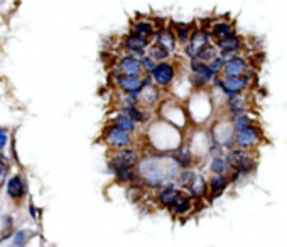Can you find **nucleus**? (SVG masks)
<instances>
[{
    "label": "nucleus",
    "mask_w": 287,
    "mask_h": 247,
    "mask_svg": "<svg viewBox=\"0 0 287 247\" xmlns=\"http://www.w3.org/2000/svg\"><path fill=\"white\" fill-rule=\"evenodd\" d=\"M135 169L140 185L152 191L174 185L181 171L169 154H157V152H147L140 157Z\"/></svg>",
    "instance_id": "f257e3e1"
},
{
    "label": "nucleus",
    "mask_w": 287,
    "mask_h": 247,
    "mask_svg": "<svg viewBox=\"0 0 287 247\" xmlns=\"http://www.w3.org/2000/svg\"><path fill=\"white\" fill-rule=\"evenodd\" d=\"M140 157H142V154L135 146L112 151L108 159H106V169L112 171L115 168H137Z\"/></svg>",
    "instance_id": "f03ea898"
},
{
    "label": "nucleus",
    "mask_w": 287,
    "mask_h": 247,
    "mask_svg": "<svg viewBox=\"0 0 287 247\" xmlns=\"http://www.w3.org/2000/svg\"><path fill=\"white\" fill-rule=\"evenodd\" d=\"M3 191L5 197L14 203H22L29 195V185L25 176L20 171L10 173V176L7 178L5 185H3Z\"/></svg>",
    "instance_id": "7ed1b4c3"
},
{
    "label": "nucleus",
    "mask_w": 287,
    "mask_h": 247,
    "mask_svg": "<svg viewBox=\"0 0 287 247\" xmlns=\"http://www.w3.org/2000/svg\"><path fill=\"white\" fill-rule=\"evenodd\" d=\"M103 140H105L106 146L110 147V151H118V149L132 147L135 142L134 134H128V132L118 129V127L112 125V124H108V125L105 127Z\"/></svg>",
    "instance_id": "20e7f679"
},
{
    "label": "nucleus",
    "mask_w": 287,
    "mask_h": 247,
    "mask_svg": "<svg viewBox=\"0 0 287 247\" xmlns=\"http://www.w3.org/2000/svg\"><path fill=\"white\" fill-rule=\"evenodd\" d=\"M161 88L156 87L151 78V75H144V87L142 90L137 95V100H139V105L145 110L156 109L157 105L161 104Z\"/></svg>",
    "instance_id": "39448f33"
},
{
    "label": "nucleus",
    "mask_w": 287,
    "mask_h": 247,
    "mask_svg": "<svg viewBox=\"0 0 287 247\" xmlns=\"http://www.w3.org/2000/svg\"><path fill=\"white\" fill-rule=\"evenodd\" d=\"M115 83H117L118 90L122 93H127V95H134L137 97L139 92L142 90L144 87V75L142 76H132V75H120L117 70H115Z\"/></svg>",
    "instance_id": "423d86ee"
},
{
    "label": "nucleus",
    "mask_w": 287,
    "mask_h": 247,
    "mask_svg": "<svg viewBox=\"0 0 287 247\" xmlns=\"http://www.w3.org/2000/svg\"><path fill=\"white\" fill-rule=\"evenodd\" d=\"M174 76H176V68L171 65L169 61L157 63V66L154 68V71L151 73L154 85L159 88H168L169 85L174 82Z\"/></svg>",
    "instance_id": "0eeeda50"
},
{
    "label": "nucleus",
    "mask_w": 287,
    "mask_h": 247,
    "mask_svg": "<svg viewBox=\"0 0 287 247\" xmlns=\"http://www.w3.org/2000/svg\"><path fill=\"white\" fill-rule=\"evenodd\" d=\"M184 191L181 188H178L176 185H169V186H164V188L154 191V203H156L159 208H164V210H169L171 207L176 203Z\"/></svg>",
    "instance_id": "6e6552de"
},
{
    "label": "nucleus",
    "mask_w": 287,
    "mask_h": 247,
    "mask_svg": "<svg viewBox=\"0 0 287 247\" xmlns=\"http://www.w3.org/2000/svg\"><path fill=\"white\" fill-rule=\"evenodd\" d=\"M226 161H228V164L231 168L238 169V173H247L254 168V159H252V156L248 154L247 151H243V149H235V151H231L228 157H226Z\"/></svg>",
    "instance_id": "1a4fd4ad"
},
{
    "label": "nucleus",
    "mask_w": 287,
    "mask_h": 247,
    "mask_svg": "<svg viewBox=\"0 0 287 247\" xmlns=\"http://www.w3.org/2000/svg\"><path fill=\"white\" fill-rule=\"evenodd\" d=\"M208 44H209V37H208L206 32L204 31L192 32L190 41H188V44H186V54L191 58V61H192V59H196V56L199 54V51L206 48Z\"/></svg>",
    "instance_id": "9d476101"
},
{
    "label": "nucleus",
    "mask_w": 287,
    "mask_h": 247,
    "mask_svg": "<svg viewBox=\"0 0 287 247\" xmlns=\"http://www.w3.org/2000/svg\"><path fill=\"white\" fill-rule=\"evenodd\" d=\"M191 71H192V82L196 85H199V87L209 83L213 78H215V75H213V71L209 70V66L206 63H201L198 59H192L191 61Z\"/></svg>",
    "instance_id": "9b49d317"
},
{
    "label": "nucleus",
    "mask_w": 287,
    "mask_h": 247,
    "mask_svg": "<svg viewBox=\"0 0 287 247\" xmlns=\"http://www.w3.org/2000/svg\"><path fill=\"white\" fill-rule=\"evenodd\" d=\"M115 70L118 71L120 75H132V76H142V66H140V59L132 58L125 54L118 59Z\"/></svg>",
    "instance_id": "f8f14e48"
},
{
    "label": "nucleus",
    "mask_w": 287,
    "mask_h": 247,
    "mask_svg": "<svg viewBox=\"0 0 287 247\" xmlns=\"http://www.w3.org/2000/svg\"><path fill=\"white\" fill-rule=\"evenodd\" d=\"M110 173H112L113 180L122 186H132L139 183V176H137L135 168H115Z\"/></svg>",
    "instance_id": "ddd939ff"
},
{
    "label": "nucleus",
    "mask_w": 287,
    "mask_h": 247,
    "mask_svg": "<svg viewBox=\"0 0 287 247\" xmlns=\"http://www.w3.org/2000/svg\"><path fill=\"white\" fill-rule=\"evenodd\" d=\"M220 87L223 88L226 95H238L247 87V78H243V76H225L223 80H220Z\"/></svg>",
    "instance_id": "4468645a"
},
{
    "label": "nucleus",
    "mask_w": 287,
    "mask_h": 247,
    "mask_svg": "<svg viewBox=\"0 0 287 247\" xmlns=\"http://www.w3.org/2000/svg\"><path fill=\"white\" fill-rule=\"evenodd\" d=\"M184 193H186L188 197L192 198V200H199V198L206 197V195H208V181L204 180V176L196 174L194 180L191 181V185L184 190Z\"/></svg>",
    "instance_id": "2eb2a0df"
},
{
    "label": "nucleus",
    "mask_w": 287,
    "mask_h": 247,
    "mask_svg": "<svg viewBox=\"0 0 287 247\" xmlns=\"http://www.w3.org/2000/svg\"><path fill=\"white\" fill-rule=\"evenodd\" d=\"M173 157V161L176 163L179 169H191L192 161H194V156H192V151L186 146H179L174 152L169 154Z\"/></svg>",
    "instance_id": "dca6fc26"
},
{
    "label": "nucleus",
    "mask_w": 287,
    "mask_h": 247,
    "mask_svg": "<svg viewBox=\"0 0 287 247\" xmlns=\"http://www.w3.org/2000/svg\"><path fill=\"white\" fill-rule=\"evenodd\" d=\"M32 237H34V229L19 227V229H15L14 234H12L8 247H29Z\"/></svg>",
    "instance_id": "f3484780"
},
{
    "label": "nucleus",
    "mask_w": 287,
    "mask_h": 247,
    "mask_svg": "<svg viewBox=\"0 0 287 247\" xmlns=\"http://www.w3.org/2000/svg\"><path fill=\"white\" fill-rule=\"evenodd\" d=\"M110 124L115 125V127H118V129L128 132V134H135L137 129H139V125H137V124L132 121L128 116H125L123 112H120V110L112 116V119H110Z\"/></svg>",
    "instance_id": "a211bd4d"
},
{
    "label": "nucleus",
    "mask_w": 287,
    "mask_h": 247,
    "mask_svg": "<svg viewBox=\"0 0 287 247\" xmlns=\"http://www.w3.org/2000/svg\"><path fill=\"white\" fill-rule=\"evenodd\" d=\"M257 140H259V132H257L254 127H248L245 130L237 132V135H235V142H237V146L242 149H248V147L255 146Z\"/></svg>",
    "instance_id": "6ab92c4d"
},
{
    "label": "nucleus",
    "mask_w": 287,
    "mask_h": 247,
    "mask_svg": "<svg viewBox=\"0 0 287 247\" xmlns=\"http://www.w3.org/2000/svg\"><path fill=\"white\" fill-rule=\"evenodd\" d=\"M192 210V198L188 197L186 193H183L181 197L176 200V203L169 208V212L173 214L176 219H181V217H186Z\"/></svg>",
    "instance_id": "aec40b11"
},
{
    "label": "nucleus",
    "mask_w": 287,
    "mask_h": 247,
    "mask_svg": "<svg viewBox=\"0 0 287 247\" xmlns=\"http://www.w3.org/2000/svg\"><path fill=\"white\" fill-rule=\"evenodd\" d=\"M15 220L10 214L0 215V242L10 241L12 234L15 231Z\"/></svg>",
    "instance_id": "412c9836"
},
{
    "label": "nucleus",
    "mask_w": 287,
    "mask_h": 247,
    "mask_svg": "<svg viewBox=\"0 0 287 247\" xmlns=\"http://www.w3.org/2000/svg\"><path fill=\"white\" fill-rule=\"evenodd\" d=\"M245 68L247 65L242 58H230L223 63V70L221 71L225 73V76H242Z\"/></svg>",
    "instance_id": "4be33fe9"
},
{
    "label": "nucleus",
    "mask_w": 287,
    "mask_h": 247,
    "mask_svg": "<svg viewBox=\"0 0 287 247\" xmlns=\"http://www.w3.org/2000/svg\"><path fill=\"white\" fill-rule=\"evenodd\" d=\"M122 112L130 117L137 125H144V124L151 122V110H145V109L140 107V105H137V107H130L127 110H122Z\"/></svg>",
    "instance_id": "5701e85b"
},
{
    "label": "nucleus",
    "mask_w": 287,
    "mask_h": 247,
    "mask_svg": "<svg viewBox=\"0 0 287 247\" xmlns=\"http://www.w3.org/2000/svg\"><path fill=\"white\" fill-rule=\"evenodd\" d=\"M226 186H228V180L225 174H213L208 181V193H211V197H220Z\"/></svg>",
    "instance_id": "b1692460"
},
{
    "label": "nucleus",
    "mask_w": 287,
    "mask_h": 247,
    "mask_svg": "<svg viewBox=\"0 0 287 247\" xmlns=\"http://www.w3.org/2000/svg\"><path fill=\"white\" fill-rule=\"evenodd\" d=\"M156 44H159L164 49H168L169 53H173V51L176 49L174 32H171L169 29H161V31H156Z\"/></svg>",
    "instance_id": "393cba45"
},
{
    "label": "nucleus",
    "mask_w": 287,
    "mask_h": 247,
    "mask_svg": "<svg viewBox=\"0 0 287 247\" xmlns=\"http://www.w3.org/2000/svg\"><path fill=\"white\" fill-rule=\"evenodd\" d=\"M218 48L221 49V58L225 59V56L235 53V51L240 48V39L237 36L231 34V36H226V37H223V39L218 41Z\"/></svg>",
    "instance_id": "a878e982"
},
{
    "label": "nucleus",
    "mask_w": 287,
    "mask_h": 247,
    "mask_svg": "<svg viewBox=\"0 0 287 247\" xmlns=\"http://www.w3.org/2000/svg\"><path fill=\"white\" fill-rule=\"evenodd\" d=\"M145 54H147L149 58H152L156 63H162V61H168V58L171 56V53L168 49H164L162 46L159 44H149V48L145 49Z\"/></svg>",
    "instance_id": "bb28decb"
},
{
    "label": "nucleus",
    "mask_w": 287,
    "mask_h": 247,
    "mask_svg": "<svg viewBox=\"0 0 287 247\" xmlns=\"http://www.w3.org/2000/svg\"><path fill=\"white\" fill-rule=\"evenodd\" d=\"M132 34L144 37V39H149V37L156 36V29H154V25H152L151 22H145V20H139L137 24H134Z\"/></svg>",
    "instance_id": "cd10ccee"
},
{
    "label": "nucleus",
    "mask_w": 287,
    "mask_h": 247,
    "mask_svg": "<svg viewBox=\"0 0 287 247\" xmlns=\"http://www.w3.org/2000/svg\"><path fill=\"white\" fill-rule=\"evenodd\" d=\"M196 174H198V173H196L194 169H181V171H179V174H178V178H176L174 185L184 191V190L188 188V186L191 185V181L194 180Z\"/></svg>",
    "instance_id": "c85d7f7f"
},
{
    "label": "nucleus",
    "mask_w": 287,
    "mask_h": 247,
    "mask_svg": "<svg viewBox=\"0 0 287 247\" xmlns=\"http://www.w3.org/2000/svg\"><path fill=\"white\" fill-rule=\"evenodd\" d=\"M230 164L226 161V157L223 156H213L211 157V163H209V171L213 174H225L228 171Z\"/></svg>",
    "instance_id": "c756f323"
},
{
    "label": "nucleus",
    "mask_w": 287,
    "mask_h": 247,
    "mask_svg": "<svg viewBox=\"0 0 287 247\" xmlns=\"http://www.w3.org/2000/svg\"><path fill=\"white\" fill-rule=\"evenodd\" d=\"M10 173H12L10 159H8L3 152H0V188L5 185V181H7V178L10 176Z\"/></svg>",
    "instance_id": "7c9ffc66"
},
{
    "label": "nucleus",
    "mask_w": 287,
    "mask_h": 247,
    "mask_svg": "<svg viewBox=\"0 0 287 247\" xmlns=\"http://www.w3.org/2000/svg\"><path fill=\"white\" fill-rule=\"evenodd\" d=\"M211 34L215 37H218V41H220V39H223V37H226V36H231V25L225 24V22H218V24L213 25Z\"/></svg>",
    "instance_id": "2f4dec72"
},
{
    "label": "nucleus",
    "mask_w": 287,
    "mask_h": 247,
    "mask_svg": "<svg viewBox=\"0 0 287 247\" xmlns=\"http://www.w3.org/2000/svg\"><path fill=\"white\" fill-rule=\"evenodd\" d=\"M218 56V53H216V48H213V46H206V48L204 49H201L199 51V54L198 56H196V59H198V61H201V63H208L211 61V59H215Z\"/></svg>",
    "instance_id": "473e14b6"
},
{
    "label": "nucleus",
    "mask_w": 287,
    "mask_h": 247,
    "mask_svg": "<svg viewBox=\"0 0 287 247\" xmlns=\"http://www.w3.org/2000/svg\"><path fill=\"white\" fill-rule=\"evenodd\" d=\"M176 32H178V39L184 42V44H188V41H190L191 37V29L190 25L186 24H176Z\"/></svg>",
    "instance_id": "72a5a7b5"
},
{
    "label": "nucleus",
    "mask_w": 287,
    "mask_h": 247,
    "mask_svg": "<svg viewBox=\"0 0 287 247\" xmlns=\"http://www.w3.org/2000/svg\"><path fill=\"white\" fill-rule=\"evenodd\" d=\"M248 127H252L250 125V119H248L247 116H237V119H235V122H233V129L235 132H242V130H245L248 129Z\"/></svg>",
    "instance_id": "f704fd0d"
},
{
    "label": "nucleus",
    "mask_w": 287,
    "mask_h": 247,
    "mask_svg": "<svg viewBox=\"0 0 287 247\" xmlns=\"http://www.w3.org/2000/svg\"><path fill=\"white\" fill-rule=\"evenodd\" d=\"M140 66H142V75H151L152 71H154V68L157 66V63L154 61L152 58H149L147 54L140 59Z\"/></svg>",
    "instance_id": "c9c22d12"
},
{
    "label": "nucleus",
    "mask_w": 287,
    "mask_h": 247,
    "mask_svg": "<svg viewBox=\"0 0 287 247\" xmlns=\"http://www.w3.org/2000/svg\"><path fill=\"white\" fill-rule=\"evenodd\" d=\"M27 214L29 217L34 220V222H37L39 220V215H41V210L36 207V203H32V202H29V205H27Z\"/></svg>",
    "instance_id": "e433bc0d"
},
{
    "label": "nucleus",
    "mask_w": 287,
    "mask_h": 247,
    "mask_svg": "<svg viewBox=\"0 0 287 247\" xmlns=\"http://www.w3.org/2000/svg\"><path fill=\"white\" fill-rule=\"evenodd\" d=\"M8 146V134L5 129H0V152H3Z\"/></svg>",
    "instance_id": "4c0bfd02"
},
{
    "label": "nucleus",
    "mask_w": 287,
    "mask_h": 247,
    "mask_svg": "<svg viewBox=\"0 0 287 247\" xmlns=\"http://www.w3.org/2000/svg\"><path fill=\"white\" fill-rule=\"evenodd\" d=\"M0 215H2V207H0Z\"/></svg>",
    "instance_id": "58836bf2"
}]
</instances>
